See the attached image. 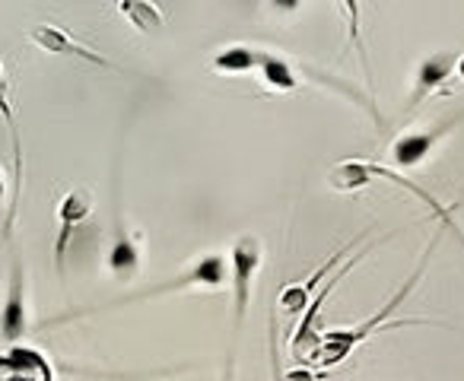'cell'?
<instances>
[{"instance_id":"1","label":"cell","mask_w":464,"mask_h":381,"mask_svg":"<svg viewBox=\"0 0 464 381\" xmlns=\"http://www.w3.org/2000/svg\"><path fill=\"white\" fill-rule=\"evenodd\" d=\"M439 239H442V229L432 235L430 245H426V252L420 254L417 271H413L411 277L404 280V286L394 292L392 302L382 305V309L375 311L369 321L353 324V328H343V330H328V334L318 337V349H315V356H312V368H334V366H341V362H347L350 356H353V349L360 347V343H366L369 337L379 334V330H388V321H392V315L407 302V296H411V292L417 290L420 280H423V273H426V267H430V258H432V252H436Z\"/></svg>"},{"instance_id":"2","label":"cell","mask_w":464,"mask_h":381,"mask_svg":"<svg viewBox=\"0 0 464 381\" xmlns=\"http://www.w3.org/2000/svg\"><path fill=\"white\" fill-rule=\"evenodd\" d=\"M372 181H388V185L404 187L407 195H413L417 201H423L426 207H430V214L436 216L439 223H442V229L455 233L458 239H461V245H464L461 229H458V223L451 220V207H445L442 201H436V197H432L430 191H423V187H420L417 181H407L404 175L392 172L388 166H379V162H366V159L337 162V166L328 172V187H331V191H337V195H353V191H360V187L372 185Z\"/></svg>"},{"instance_id":"3","label":"cell","mask_w":464,"mask_h":381,"mask_svg":"<svg viewBox=\"0 0 464 381\" xmlns=\"http://www.w3.org/2000/svg\"><path fill=\"white\" fill-rule=\"evenodd\" d=\"M261 264H265V245L255 235H242L232 242L229 248V286H232V321H229V368H226V381H229L232 362H236V343L242 337L248 318V302H252L255 277H258Z\"/></svg>"},{"instance_id":"4","label":"cell","mask_w":464,"mask_h":381,"mask_svg":"<svg viewBox=\"0 0 464 381\" xmlns=\"http://www.w3.org/2000/svg\"><path fill=\"white\" fill-rule=\"evenodd\" d=\"M461 52H432L413 71V83H411V96H407V115L417 111L426 99L439 96L445 90L455 73H461Z\"/></svg>"},{"instance_id":"5","label":"cell","mask_w":464,"mask_h":381,"mask_svg":"<svg viewBox=\"0 0 464 381\" xmlns=\"http://www.w3.org/2000/svg\"><path fill=\"white\" fill-rule=\"evenodd\" d=\"M461 121H464V109L455 111L449 121L436 124V128H430V130H407V134H401L398 140L392 143V149H388V156H392V166L420 168L426 159H430L432 149H436L439 143H442Z\"/></svg>"},{"instance_id":"6","label":"cell","mask_w":464,"mask_h":381,"mask_svg":"<svg viewBox=\"0 0 464 381\" xmlns=\"http://www.w3.org/2000/svg\"><path fill=\"white\" fill-rule=\"evenodd\" d=\"M362 258H366V254H353V258H350L347 264H343V271H341V273H334V277L324 280L322 292H318V296H312L309 309L303 311V321H299L296 334H293V340H290V353H293V359H296L299 366L312 368V356H315V349H318V337H322V334H315V318H318V309H322V305L328 302V296L337 290V283H341V280L347 277V271H353V267L360 264Z\"/></svg>"},{"instance_id":"7","label":"cell","mask_w":464,"mask_h":381,"mask_svg":"<svg viewBox=\"0 0 464 381\" xmlns=\"http://www.w3.org/2000/svg\"><path fill=\"white\" fill-rule=\"evenodd\" d=\"M92 214V195L86 187H73L61 197L58 204V239H54V267L58 273H64V261H67V248H71L73 229L80 223H86Z\"/></svg>"},{"instance_id":"8","label":"cell","mask_w":464,"mask_h":381,"mask_svg":"<svg viewBox=\"0 0 464 381\" xmlns=\"http://www.w3.org/2000/svg\"><path fill=\"white\" fill-rule=\"evenodd\" d=\"M29 42L48 54H64V58H77V61H86V64H96V67H115L109 58H102V54L92 52V48L80 45L67 29L54 26V23H35V26L29 29Z\"/></svg>"},{"instance_id":"9","label":"cell","mask_w":464,"mask_h":381,"mask_svg":"<svg viewBox=\"0 0 464 381\" xmlns=\"http://www.w3.org/2000/svg\"><path fill=\"white\" fill-rule=\"evenodd\" d=\"M366 239V233H360L353 242H347V245H341V252H334L328 261H324L322 267H318L315 273H312L309 280H303V283H290V286H284L280 290V299H277V309L284 311V315H303L305 309H309V302H312V296H315V286L322 283V280H328L331 277V271H334L337 264H341V258L347 252H353L360 242Z\"/></svg>"},{"instance_id":"10","label":"cell","mask_w":464,"mask_h":381,"mask_svg":"<svg viewBox=\"0 0 464 381\" xmlns=\"http://www.w3.org/2000/svg\"><path fill=\"white\" fill-rule=\"evenodd\" d=\"M29 330L26 318V277H23V264L14 261L10 267V286L7 299H4V309H0V337L7 343H16Z\"/></svg>"},{"instance_id":"11","label":"cell","mask_w":464,"mask_h":381,"mask_svg":"<svg viewBox=\"0 0 464 381\" xmlns=\"http://www.w3.org/2000/svg\"><path fill=\"white\" fill-rule=\"evenodd\" d=\"M109 273L118 283H130V280L140 273V242L134 239L128 226H124L121 214H115V235H111L109 258H105Z\"/></svg>"},{"instance_id":"12","label":"cell","mask_w":464,"mask_h":381,"mask_svg":"<svg viewBox=\"0 0 464 381\" xmlns=\"http://www.w3.org/2000/svg\"><path fill=\"white\" fill-rule=\"evenodd\" d=\"M0 115L7 121V134H10V147H14V197H10V214L7 223H4V235H10L16 220V207H20V195H23V147H20V128H16V111L14 102H10V80L4 73V64H0Z\"/></svg>"},{"instance_id":"13","label":"cell","mask_w":464,"mask_h":381,"mask_svg":"<svg viewBox=\"0 0 464 381\" xmlns=\"http://www.w3.org/2000/svg\"><path fill=\"white\" fill-rule=\"evenodd\" d=\"M118 14L143 35H160L162 29H166V20H162V14L156 10V4H147V0H121V4H118Z\"/></svg>"},{"instance_id":"14","label":"cell","mask_w":464,"mask_h":381,"mask_svg":"<svg viewBox=\"0 0 464 381\" xmlns=\"http://www.w3.org/2000/svg\"><path fill=\"white\" fill-rule=\"evenodd\" d=\"M4 201H7V181H4V172H0V210H4Z\"/></svg>"}]
</instances>
